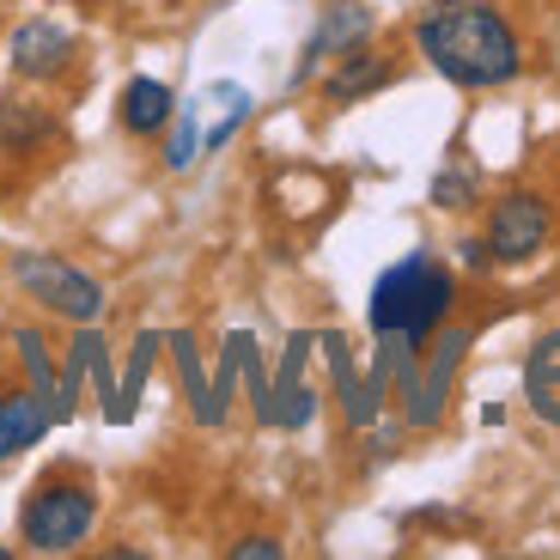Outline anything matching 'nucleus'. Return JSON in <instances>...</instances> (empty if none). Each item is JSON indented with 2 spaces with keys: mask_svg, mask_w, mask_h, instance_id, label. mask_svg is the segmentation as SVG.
Listing matches in <instances>:
<instances>
[{
  "mask_svg": "<svg viewBox=\"0 0 560 560\" xmlns=\"http://www.w3.org/2000/svg\"><path fill=\"white\" fill-rule=\"evenodd\" d=\"M415 49L439 80L463 92H493L524 73V43L493 0H433L415 19Z\"/></svg>",
  "mask_w": 560,
  "mask_h": 560,
  "instance_id": "f257e3e1",
  "label": "nucleus"
},
{
  "mask_svg": "<svg viewBox=\"0 0 560 560\" xmlns=\"http://www.w3.org/2000/svg\"><path fill=\"white\" fill-rule=\"evenodd\" d=\"M451 305H457V275L433 250H408L402 262H390L372 280L365 323H372V336H402L427 348V336L451 317Z\"/></svg>",
  "mask_w": 560,
  "mask_h": 560,
  "instance_id": "f03ea898",
  "label": "nucleus"
},
{
  "mask_svg": "<svg viewBox=\"0 0 560 560\" xmlns=\"http://www.w3.org/2000/svg\"><path fill=\"white\" fill-rule=\"evenodd\" d=\"M92 524H98V493L68 476L37 481L25 512H19V536H25L31 555H73L92 536Z\"/></svg>",
  "mask_w": 560,
  "mask_h": 560,
  "instance_id": "7ed1b4c3",
  "label": "nucleus"
},
{
  "mask_svg": "<svg viewBox=\"0 0 560 560\" xmlns=\"http://www.w3.org/2000/svg\"><path fill=\"white\" fill-rule=\"evenodd\" d=\"M7 275H13V287L31 299V305H43L49 317H68V323H98V317H104V305H110L98 280L85 275L80 262L56 256V250H13Z\"/></svg>",
  "mask_w": 560,
  "mask_h": 560,
  "instance_id": "20e7f679",
  "label": "nucleus"
},
{
  "mask_svg": "<svg viewBox=\"0 0 560 560\" xmlns=\"http://www.w3.org/2000/svg\"><path fill=\"white\" fill-rule=\"evenodd\" d=\"M548 244V201L536 189H512L488 208V250L493 262H530Z\"/></svg>",
  "mask_w": 560,
  "mask_h": 560,
  "instance_id": "39448f33",
  "label": "nucleus"
},
{
  "mask_svg": "<svg viewBox=\"0 0 560 560\" xmlns=\"http://www.w3.org/2000/svg\"><path fill=\"white\" fill-rule=\"evenodd\" d=\"M317 348V329H293L287 348H280V365H275V420L280 433H305L311 420H317V384L305 378V360Z\"/></svg>",
  "mask_w": 560,
  "mask_h": 560,
  "instance_id": "423d86ee",
  "label": "nucleus"
},
{
  "mask_svg": "<svg viewBox=\"0 0 560 560\" xmlns=\"http://www.w3.org/2000/svg\"><path fill=\"white\" fill-rule=\"evenodd\" d=\"M317 348L323 360H329V378H336V396H341V415H348L353 433H365V427H378L384 415V396L372 378H360V365H353V341L341 336V329H317Z\"/></svg>",
  "mask_w": 560,
  "mask_h": 560,
  "instance_id": "0eeeda50",
  "label": "nucleus"
},
{
  "mask_svg": "<svg viewBox=\"0 0 560 560\" xmlns=\"http://www.w3.org/2000/svg\"><path fill=\"white\" fill-rule=\"evenodd\" d=\"M365 37H372V7H365V0H329L317 31H311V43H305V61L293 68V85H305L323 61L348 56L353 43H365Z\"/></svg>",
  "mask_w": 560,
  "mask_h": 560,
  "instance_id": "6e6552de",
  "label": "nucleus"
},
{
  "mask_svg": "<svg viewBox=\"0 0 560 560\" xmlns=\"http://www.w3.org/2000/svg\"><path fill=\"white\" fill-rule=\"evenodd\" d=\"M68 56H73V37L56 19H25V25L7 37V61H13L19 80H49V73L68 68Z\"/></svg>",
  "mask_w": 560,
  "mask_h": 560,
  "instance_id": "1a4fd4ad",
  "label": "nucleus"
},
{
  "mask_svg": "<svg viewBox=\"0 0 560 560\" xmlns=\"http://www.w3.org/2000/svg\"><path fill=\"white\" fill-rule=\"evenodd\" d=\"M390 80H396V61L378 56L372 43H353L348 56H336V73L323 80V98L329 104H360V98H372V92H384Z\"/></svg>",
  "mask_w": 560,
  "mask_h": 560,
  "instance_id": "9d476101",
  "label": "nucleus"
},
{
  "mask_svg": "<svg viewBox=\"0 0 560 560\" xmlns=\"http://www.w3.org/2000/svg\"><path fill=\"white\" fill-rule=\"evenodd\" d=\"M171 116H177V92H171L165 80H153V73H135V80L122 85V104H116V122L128 128L135 140L147 135H165Z\"/></svg>",
  "mask_w": 560,
  "mask_h": 560,
  "instance_id": "9b49d317",
  "label": "nucleus"
},
{
  "mask_svg": "<svg viewBox=\"0 0 560 560\" xmlns=\"http://www.w3.org/2000/svg\"><path fill=\"white\" fill-rule=\"evenodd\" d=\"M165 353L171 365H177V384H183V402H189V415H196V427H225L220 402H213V378H208V365H201V348L189 329H171L165 336Z\"/></svg>",
  "mask_w": 560,
  "mask_h": 560,
  "instance_id": "f8f14e48",
  "label": "nucleus"
},
{
  "mask_svg": "<svg viewBox=\"0 0 560 560\" xmlns=\"http://www.w3.org/2000/svg\"><path fill=\"white\" fill-rule=\"evenodd\" d=\"M49 427H56V420H49V402H43L31 384H25V390H7V396H0V463H13L19 451L43 445Z\"/></svg>",
  "mask_w": 560,
  "mask_h": 560,
  "instance_id": "ddd939ff",
  "label": "nucleus"
},
{
  "mask_svg": "<svg viewBox=\"0 0 560 560\" xmlns=\"http://www.w3.org/2000/svg\"><path fill=\"white\" fill-rule=\"evenodd\" d=\"M524 402L536 420L560 427V329L536 336V348L524 353Z\"/></svg>",
  "mask_w": 560,
  "mask_h": 560,
  "instance_id": "4468645a",
  "label": "nucleus"
},
{
  "mask_svg": "<svg viewBox=\"0 0 560 560\" xmlns=\"http://www.w3.org/2000/svg\"><path fill=\"white\" fill-rule=\"evenodd\" d=\"M159 348H165V336H159V329H140V336H135V348H128V365H122V378H116V402L104 408V420H110V427H128V420L140 415V390H147V378H153Z\"/></svg>",
  "mask_w": 560,
  "mask_h": 560,
  "instance_id": "2eb2a0df",
  "label": "nucleus"
},
{
  "mask_svg": "<svg viewBox=\"0 0 560 560\" xmlns=\"http://www.w3.org/2000/svg\"><path fill=\"white\" fill-rule=\"evenodd\" d=\"M56 140V116L31 98H0V153H37Z\"/></svg>",
  "mask_w": 560,
  "mask_h": 560,
  "instance_id": "dca6fc26",
  "label": "nucleus"
},
{
  "mask_svg": "<svg viewBox=\"0 0 560 560\" xmlns=\"http://www.w3.org/2000/svg\"><path fill=\"white\" fill-rule=\"evenodd\" d=\"M92 341H98V323H73L68 365H61V396H56V427H68L80 396H85V384H92Z\"/></svg>",
  "mask_w": 560,
  "mask_h": 560,
  "instance_id": "f3484780",
  "label": "nucleus"
},
{
  "mask_svg": "<svg viewBox=\"0 0 560 560\" xmlns=\"http://www.w3.org/2000/svg\"><path fill=\"white\" fill-rule=\"evenodd\" d=\"M13 348H19V365H25V384L49 402V420H56V396H61V365L43 341V329H13Z\"/></svg>",
  "mask_w": 560,
  "mask_h": 560,
  "instance_id": "a211bd4d",
  "label": "nucleus"
},
{
  "mask_svg": "<svg viewBox=\"0 0 560 560\" xmlns=\"http://www.w3.org/2000/svg\"><path fill=\"white\" fill-rule=\"evenodd\" d=\"M208 92H213V104H220V116H201V153H220L225 140L250 122V104H256V98L244 92V85H232V80L208 85Z\"/></svg>",
  "mask_w": 560,
  "mask_h": 560,
  "instance_id": "6ab92c4d",
  "label": "nucleus"
},
{
  "mask_svg": "<svg viewBox=\"0 0 560 560\" xmlns=\"http://www.w3.org/2000/svg\"><path fill=\"white\" fill-rule=\"evenodd\" d=\"M196 159H201V104H177V116H171V140H165V165L189 171Z\"/></svg>",
  "mask_w": 560,
  "mask_h": 560,
  "instance_id": "aec40b11",
  "label": "nucleus"
},
{
  "mask_svg": "<svg viewBox=\"0 0 560 560\" xmlns=\"http://www.w3.org/2000/svg\"><path fill=\"white\" fill-rule=\"evenodd\" d=\"M476 189H481L476 171H469V165H451V171H439V177H433V208H451V213H457V208H476Z\"/></svg>",
  "mask_w": 560,
  "mask_h": 560,
  "instance_id": "412c9836",
  "label": "nucleus"
},
{
  "mask_svg": "<svg viewBox=\"0 0 560 560\" xmlns=\"http://www.w3.org/2000/svg\"><path fill=\"white\" fill-rule=\"evenodd\" d=\"M232 390H238V341L225 336L220 372H213V402H220V415H232Z\"/></svg>",
  "mask_w": 560,
  "mask_h": 560,
  "instance_id": "4be33fe9",
  "label": "nucleus"
},
{
  "mask_svg": "<svg viewBox=\"0 0 560 560\" xmlns=\"http://www.w3.org/2000/svg\"><path fill=\"white\" fill-rule=\"evenodd\" d=\"M92 390H98V408L116 402V365H110V341H92Z\"/></svg>",
  "mask_w": 560,
  "mask_h": 560,
  "instance_id": "5701e85b",
  "label": "nucleus"
},
{
  "mask_svg": "<svg viewBox=\"0 0 560 560\" xmlns=\"http://www.w3.org/2000/svg\"><path fill=\"white\" fill-rule=\"evenodd\" d=\"M287 548L275 542V536H244V542H232V560H280Z\"/></svg>",
  "mask_w": 560,
  "mask_h": 560,
  "instance_id": "b1692460",
  "label": "nucleus"
},
{
  "mask_svg": "<svg viewBox=\"0 0 560 560\" xmlns=\"http://www.w3.org/2000/svg\"><path fill=\"white\" fill-rule=\"evenodd\" d=\"M457 256H463V268H493L488 238H463V244H457Z\"/></svg>",
  "mask_w": 560,
  "mask_h": 560,
  "instance_id": "393cba45",
  "label": "nucleus"
},
{
  "mask_svg": "<svg viewBox=\"0 0 560 560\" xmlns=\"http://www.w3.org/2000/svg\"><path fill=\"white\" fill-rule=\"evenodd\" d=\"M0 560H13V548H7V542H0Z\"/></svg>",
  "mask_w": 560,
  "mask_h": 560,
  "instance_id": "a878e982",
  "label": "nucleus"
}]
</instances>
